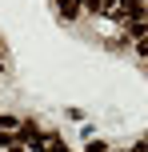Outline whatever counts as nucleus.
Returning a JSON list of instances; mask_svg holds the SVG:
<instances>
[{
  "instance_id": "nucleus-1",
  "label": "nucleus",
  "mask_w": 148,
  "mask_h": 152,
  "mask_svg": "<svg viewBox=\"0 0 148 152\" xmlns=\"http://www.w3.org/2000/svg\"><path fill=\"white\" fill-rule=\"evenodd\" d=\"M16 140H24L28 148H44V140H48V136H40V128H36V124H20Z\"/></svg>"
},
{
  "instance_id": "nucleus-4",
  "label": "nucleus",
  "mask_w": 148,
  "mask_h": 152,
  "mask_svg": "<svg viewBox=\"0 0 148 152\" xmlns=\"http://www.w3.org/2000/svg\"><path fill=\"white\" fill-rule=\"evenodd\" d=\"M88 152H108V148H104V140H88Z\"/></svg>"
},
{
  "instance_id": "nucleus-2",
  "label": "nucleus",
  "mask_w": 148,
  "mask_h": 152,
  "mask_svg": "<svg viewBox=\"0 0 148 152\" xmlns=\"http://www.w3.org/2000/svg\"><path fill=\"white\" fill-rule=\"evenodd\" d=\"M60 16L64 20H76L80 16V0H60Z\"/></svg>"
},
{
  "instance_id": "nucleus-5",
  "label": "nucleus",
  "mask_w": 148,
  "mask_h": 152,
  "mask_svg": "<svg viewBox=\"0 0 148 152\" xmlns=\"http://www.w3.org/2000/svg\"><path fill=\"white\" fill-rule=\"evenodd\" d=\"M48 152H68V148H64V144H48Z\"/></svg>"
},
{
  "instance_id": "nucleus-3",
  "label": "nucleus",
  "mask_w": 148,
  "mask_h": 152,
  "mask_svg": "<svg viewBox=\"0 0 148 152\" xmlns=\"http://www.w3.org/2000/svg\"><path fill=\"white\" fill-rule=\"evenodd\" d=\"M12 144H16V136H12L8 128H0V148H12Z\"/></svg>"
},
{
  "instance_id": "nucleus-6",
  "label": "nucleus",
  "mask_w": 148,
  "mask_h": 152,
  "mask_svg": "<svg viewBox=\"0 0 148 152\" xmlns=\"http://www.w3.org/2000/svg\"><path fill=\"white\" fill-rule=\"evenodd\" d=\"M0 72H4V60H0Z\"/></svg>"
}]
</instances>
